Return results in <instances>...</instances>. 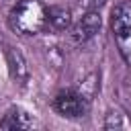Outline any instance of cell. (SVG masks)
I'll use <instances>...</instances> for the list:
<instances>
[{
  "label": "cell",
  "mask_w": 131,
  "mask_h": 131,
  "mask_svg": "<svg viewBox=\"0 0 131 131\" xmlns=\"http://www.w3.org/2000/svg\"><path fill=\"white\" fill-rule=\"evenodd\" d=\"M8 25L18 35H37L47 25V8L41 0H20L12 6Z\"/></svg>",
  "instance_id": "cell-1"
},
{
  "label": "cell",
  "mask_w": 131,
  "mask_h": 131,
  "mask_svg": "<svg viewBox=\"0 0 131 131\" xmlns=\"http://www.w3.org/2000/svg\"><path fill=\"white\" fill-rule=\"evenodd\" d=\"M53 111L68 119L84 117L90 111V98L80 90H61L53 98Z\"/></svg>",
  "instance_id": "cell-2"
},
{
  "label": "cell",
  "mask_w": 131,
  "mask_h": 131,
  "mask_svg": "<svg viewBox=\"0 0 131 131\" xmlns=\"http://www.w3.org/2000/svg\"><path fill=\"white\" fill-rule=\"evenodd\" d=\"M100 25H102V18H100L98 10H86L82 14V18L70 27V39L76 45H82L100 31Z\"/></svg>",
  "instance_id": "cell-3"
},
{
  "label": "cell",
  "mask_w": 131,
  "mask_h": 131,
  "mask_svg": "<svg viewBox=\"0 0 131 131\" xmlns=\"http://www.w3.org/2000/svg\"><path fill=\"white\" fill-rule=\"evenodd\" d=\"M111 29H113L115 37L131 35V0L115 6V10L111 14Z\"/></svg>",
  "instance_id": "cell-4"
},
{
  "label": "cell",
  "mask_w": 131,
  "mask_h": 131,
  "mask_svg": "<svg viewBox=\"0 0 131 131\" xmlns=\"http://www.w3.org/2000/svg\"><path fill=\"white\" fill-rule=\"evenodd\" d=\"M6 61H8V70L10 76L16 84H25L29 80V63L23 55V51H18L16 47H6Z\"/></svg>",
  "instance_id": "cell-5"
},
{
  "label": "cell",
  "mask_w": 131,
  "mask_h": 131,
  "mask_svg": "<svg viewBox=\"0 0 131 131\" xmlns=\"http://www.w3.org/2000/svg\"><path fill=\"white\" fill-rule=\"evenodd\" d=\"M33 125H35V121L31 119V115L18 106H12L0 119V129H31Z\"/></svg>",
  "instance_id": "cell-6"
},
{
  "label": "cell",
  "mask_w": 131,
  "mask_h": 131,
  "mask_svg": "<svg viewBox=\"0 0 131 131\" xmlns=\"http://www.w3.org/2000/svg\"><path fill=\"white\" fill-rule=\"evenodd\" d=\"M47 25L55 31H68L72 27V10L57 4L47 8Z\"/></svg>",
  "instance_id": "cell-7"
},
{
  "label": "cell",
  "mask_w": 131,
  "mask_h": 131,
  "mask_svg": "<svg viewBox=\"0 0 131 131\" xmlns=\"http://www.w3.org/2000/svg\"><path fill=\"white\" fill-rule=\"evenodd\" d=\"M102 127L104 129H121V127H125V115H123V111H119V108L108 111Z\"/></svg>",
  "instance_id": "cell-8"
},
{
  "label": "cell",
  "mask_w": 131,
  "mask_h": 131,
  "mask_svg": "<svg viewBox=\"0 0 131 131\" xmlns=\"http://www.w3.org/2000/svg\"><path fill=\"white\" fill-rule=\"evenodd\" d=\"M117 41H119V47H121L123 57L127 59V63H131V35H127V37H117Z\"/></svg>",
  "instance_id": "cell-9"
},
{
  "label": "cell",
  "mask_w": 131,
  "mask_h": 131,
  "mask_svg": "<svg viewBox=\"0 0 131 131\" xmlns=\"http://www.w3.org/2000/svg\"><path fill=\"white\" fill-rule=\"evenodd\" d=\"M106 2L108 0H80V6L84 8V12L86 10H100Z\"/></svg>",
  "instance_id": "cell-10"
}]
</instances>
